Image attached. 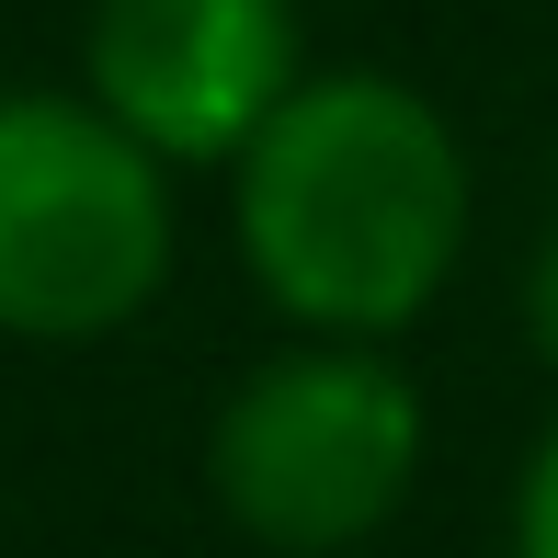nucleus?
Masks as SVG:
<instances>
[{"label":"nucleus","mask_w":558,"mask_h":558,"mask_svg":"<svg viewBox=\"0 0 558 558\" xmlns=\"http://www.w3.org/2000/svg\"><path fill=\"white\" fill-rule=\"evenodd\" d=\"M183 194L81 81H0V342L137 331L183 274Z\"/></svg>","instance_id":"obj_3"},{"label":"nucleus","mask_w":558,"mask_h":558,"mask_svg":"<svg viewBox=\"0 0 558 558\" xmlns=\"http://www.w3.org/2000/svg\"><path fill=\"white\" fill-rule=\"evenodd\" d=\"M513 308H524V342H536V365L558 376V228L536 251H524V286H513Z\"/></svg>","instance_id":"obj_6"},{"label":"nucleus","mask_w":558,"mask_h":558,"mask_svg":"<svg viewBox=\"0 0 558 558\" xmlns=\"http://www.w3.org/2000/svg\"><path fill=\"white\" fill-rule=\"evenodd\" d=\"M228 263L296 342H411L478 240V160L411 69L319 58L228 171Z\"/></svg>","instance_id":"obj_1"},{"label":"nucleus","mask_w":558,"mask_h":558,"mask_svg":"<svg viewBox=\"0 0 558 558\" xmlns=\"http://www.w3.org/2000/svg\"><path fill=\"white\" fill-rule=\"evenodd\" d=\"M308 69V0H92L69 81L171 183H228Z\"/></svg>","instance_id":"obj_4"},{"label":"nucleus","mask_w":558,"mask_h":558,"mask_svg":"<svg viewBox=\"0 0 558 558\" xmlns=\"http://www.w3.org/2000/svg\"><path fill=\"white\" fill-rule=\"evenodd\" d=\"M501 558H558V411L536 422L513 490H501Z\"/></svg>","instance_id":"obj_5"},{"label":"nucleus","mask_w":558,"mask_h":558,"mask_svg":"<svg viewBox=\"0 0 558 558\" xmlns=\"http://www.w3.org/2000/svg\"><path fill=\"white\" fill-rule=\"evenodd\" d=\"M206 501L263 558H353L411 513L434 468V399L388 342L274 331L206 411Z\"/></svg>","instance_id":"obj_2"}]
</instances>
